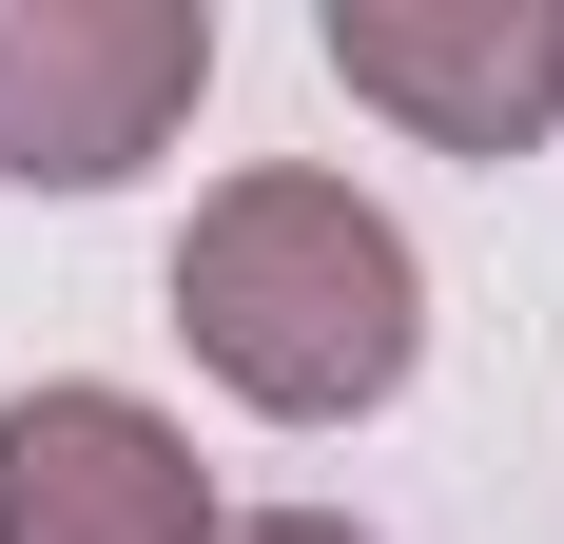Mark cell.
I'll list each match as a JSON object with an SVG mask.
<instances>
[{
    "label": "cell",
    "instance_id": "6da1fadb",
    "mask_svg": "<svg viewBox=\"0 0 564 544\" xmlns=\"http://www.w3.org/2000/svg\"><path fill=\"white\" fill-rule=\"evenodd\" d=\"M175 330H195V370L234 409H273V428H350V409H390L409 350H429V272L409 233L312 156H253L195 195L175 233Z\"/></svg>",
    "mask_w": 564,
    "mask_h": 544
},
{
    "label": "cell",
    "instance_id": "7a4b0ae2",
    "mask_svg": "<svg viewBox=\"0 0 564 544\" xmlns=\"http://www.w3.org/2000/svg\"><path fill=\"white\" fill-rule=\"evenodd\" d=\"M215 98V0H0V175L117 195Z\"/></svg>",
    "mask_w": 564,
    "mask_h": 544
},
{
    "label": "cell",
    "instance_id": "3957f363",
    "mask_svg": "<svg viewBox=\"0 0 564 544\" xmlns=\"http://www.w3.org/2000/svg\"><path fill=\"white\" fill-rule=\"evenodd\" d=\"M370 117H409L429 156H525L564 137V0H332L312 20Z\"/></svg>",
    "mask_w": 564,
    "mask_h": 544
},
{
    "label": "cell",
    "instance_id": "277c9868",
    "mask_svg": "<svg viewBox=\"0 0 564 544\" xmlns=\"http://www.w3.org/2000/svg\"><path fill=\"white\" fill-rule=\"evenodd\" d=\"M0 544H215V467L137 389H20L0 409Z\"/></svg>",
    "mask_w": 564,
    "mask_h": 544
},
{
    "label": "cell",
    "instance_id": "5b68a950",
    "mask_svg": "<svg viewBox=\"0 0 564 544\" xmlns=\"http://www.w3.org/2000/svg\"><path fill=\"white\" fill-rule=\"evenodd\" d=\"M215 544H370V525H332V505H253V525H215Z\"/></svg>",
    "mask_w": 564,
    "mask_h": 544
}]
</instances>
